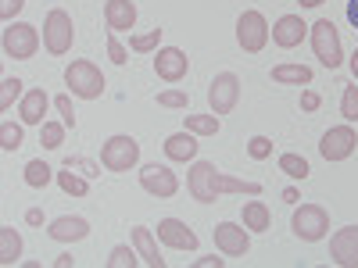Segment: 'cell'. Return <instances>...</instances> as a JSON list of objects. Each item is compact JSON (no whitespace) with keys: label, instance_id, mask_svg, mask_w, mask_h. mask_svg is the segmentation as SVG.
Wrapping results in <instances>:
<instances>
[{"label":"cell","instance_id":"cell-13","mask_svg":"<svg viewBox=\"0 0 358 268\" xmlns=\"http://www.w3.org/2000/svg\"><path fill=\"white\" fill-rule=\"evenodd\" d=\"M187 68H190V57L179 47H158L155 50V72H158V79L179 82V79H187Z\"/></svg>","mask_w":358,"mask_h":268},{"label":"cell","instance_id":"cell-45","mask_svg":"<svg viewBox=\"0 0 358 268\" xmlns=\"http://www.w3.org/2000/svg\"><path fill=\"white\" fill-rule=\"evenodd\" d=\"M76 265V258L72 254H62V258H54V268H72Z\"/></svg>","mask_w":358,"mask_h":268},{"label":"cell","instance_id":"cell-3","mask_svg":"<svg viewBox=\"0 0 358 268\" xmlns=\"http://www.w3.org/2000/svg\"><path fill=\"white\" fill-rule=\"evenodd\" d=\"M72 40H76V25H72V15L65 8H54L47 18H43V47L62 57L72 50Z\"/></svg>","mask_w":358,"mask_h":268},{"label":"cell","instance_id":"cell-39","mask_svg":"<svg viewBox=\"0 0 358 268\" xmlns=\"http://www.w3.org/2000/svg\"><path fill=\"white\" fill-rule=\"evenodd\" d=\"M65 168H83V175H86V179H94V175H101V165H94V161H86V158H65Z\"/></svg>","mask_w":358,"mask_h":268},{"label":"cell","instance_id":"cell-33","mask_svg":"<svg viewBox=\"0 0 358 268\" xmlns=\"http://www.w3.org/2000/svg\"><path fill=\"white\" fill-rule=\"evenodd\" d=\"M341 114L344 122H358V86H344V97H341Z\"/></svg>","mask_w":358,"mask_h":268},{"label":"cell","instance_id":"cell-7","mask_svg":"<svg viewBox=\"0 0 358 268\" xmlns=\"http://www.w3.org/2000/svg\"><path fill=\"white\" fill-rule=\"evenodd\" d=\"M136 161H140V143H136L133 136L118 133V136L104 140V147H101V165H104L108 172H129V168H136Z\"/></svg>","mask_w":358,"mask_h":268},{"label":"cell","instance_id":"cell-29","mask_svg":"<svg viewBox=\"0 0 358 268\" xmlns=\"http://www.w3.org/2000/svg\"><path fill=\"white\" fill-rule=\"evenodd\" d=\"M280 172L290 175V179H308V161L301 154H280Z\"/></svg>","mask_w":358,"mask_h":268},{"label":"cell","instance_id":"cell-14","mask_svg":"<svg viewBox=\"0 0 358 268\" xmlns=\"http://www.w3.org/2000/svg\"><path fill=\"white\" fill-rule=\"evenodd\" d=\"M330 258L341 268H358V225H344L330 240Z\"/></svg>","mask_w":358,"mask_h":268},{"label":"cell","instance_id":"cell-40","mask_svg":"<svg viewBox=\"0 0 358 268\" xmlns=\"http://www.w3.org/2000/svg\"><path fill=\"white\" fill-rule=\"evenodd\" d=\"M25 8V0H0V18L4 22H15V15Z\"/></svg>","mask_w":358,"mask_h":268},{"label":"cell","instance_id":"cell-41","mask_svg":"<svg viewBox=\"0 0 358 268\" xmlns=\"http://www.w3.org/2000/svg\"><path fill=\"white\" fill-rule=\"evenodd\" d=\"M319 104H322V97L315 94V89H305L301 94V111H319Z\"/></svg>","mask_w":358,"mask_h":268},{"label":"cell","instance_id":"cell-47","mask_svg":"<svg viewBox=\"0 0 358 268\" xmlns=\"http://www.w3.org/2000/svg\"><path fill=\"white\" fill-rule=\"evenodd\" d=\"M351 75H355V79H358V50H355V54H351Z\"/></svg>","mask_w":358,"mask_h":268},{"label":"cell","instance_id":"cell-9","mask_svg":"<svg viewBox=\"0 0 358 268\" xmlns=\"http://www.w3.org/2000/svg\"><path fill=\"white\" fill-rule=\"evenodd\" d=\"M236 100H241V79L233 72H219L208 82V107H212V114H229Z\"/></svg>","mask_w":358,"mask_h":268},{"label":"cell","instance_id":"cell-4","mask_svg":"<svg viewBox=\"0 0 358 268\" xmlns=\"http://www.w3.org/2000/svg\"><path fill=\"white\" fill-rule=\"evenodd\" d=\"M65 86L83 100H97L104 94V75L94 61H72L65 68Z\"/></svg>","mask_w":358,"mask_h":268},{"label":"cell","instance_id":"cell-46","mask_svg":"<svg viewBox=\"0 0 358 268\" xmlns=\"http://www.w3.org/2000/svg\"><path fill=\"white\" fill-rule=\"evenodd\" d=\"M283 200H287V204H297V200H301V193H297L294 186H287V190H283Z\"/></svg>","mask_w":358,"mask_h":268},{"label":"cell","instance_id":"cell-18","mask_svg":"<svg viewBox=\"0 0 358 268\" xmlns=\"http://www.w3.org/2000/svg\"><path fill=\"white\" fill-rule=\"evenodd\" d=\"M47 232H50V240H57V244H76V240H86L90 236V222L79 218V215H62V218L50 222Z\"/></svg>","mask_w":358,"mask_h":268},{"label":"cell","instance_id":"cell-19","mask_svg":"<svg viewBox=\"0 0 358 268\" xmlns=\"http://www.w3.org/2000/svg\"><path fill=\"white\" fill-rule=\"evenodd\" d=\"M133 247H136V254L147 268H165V258L158 251V236L147 225H133Z\"/></svg>","mask_w":358,"mask_h":268},{"label":"cell","instance_id":"cell-30","mask_svg":"<svg viewBox=\"0 0 358 268\" xmlns=\"http://www.w3.org/2000/svg\"><path fill=\"white\" fill-rule=\"evenodd\" d=\"M162 33H165V29H151V33H136V36H129V47H133L136 54H151V50H158V47H162Z\"/></svg>","mask_w":358,"mask_h":268},{"label":"cell","instance_id":"cell-38","mask_svg":"<svg viewBox=\"0 0 358 268\" xmlns=\"http://www.w3.org/2000/svg\"><path fill=\"white\" fill-rule=\"evenodd\" d=\"M108 57H111V65H118V68H122V65L129 61V50H126L122 43L115 40V33L108 36Z\"/></svg>","mask_w":358,"mask_h":268},{"label":"cell","instance_id":"cell-26","mask_svg":"<svg viewBox=\"0 0 358 268\" xmlns=\"http://www.w3.org/2000/svg\"><path fill=\"white\" fill-rule=\"evenodd\" d=\"M187 129L194 136H215L222 122H219V114H187Z\"/></svg>","mask_w":358,"mask_h":268},{"label":"cell","instance_id":"cell-27","mask_svg":"<svg viewBox=\"0 0 358 268\" xmlns=\"http://www.w3.org/2000/svg\"><path fill=\"white\" fill-rule=\"evenodd\" d=\"M54 179H57V186H62L69 197H86L90 193V183H86V179H79V175H72V168L54 172Z\"/></svg>","mask_w":358,"mask_h":268},{"label":"cell","instance_id":"cell-20","mask_svg":"<svg viewBox=\"0 0 358 268\" xmlns=\"http://www.w3.org/2000/svg\"><path fill=\"white\" fill-rule=\"evenodd\" d=\"M47 107H50V97L36 86V89H25V97H22V104H18V114H22L25 126H43Z\"/></svg>","mask_w":358,"mask_h":268},{"label":"cell","instance_id":"cell-8","mask_svg":"<svg viewBox=\"0 0 358 268\" xmlns=\"http://www.w3.org/2000/svg\"><path fill=\"white\" fill-rule=\"evenodd\" d=\"M268 36H273V29H268L262 11H244L236 18V43H241V50L258 54V50H265Z\"/></svg>","mask_w":358,"mask_h":268},{"label":"cell","instance_id":"cell-34","mask_svg":"<svg viewBox=\"0 0 358 268\" xmlns=\"http://www.w3.org/2000/svg\"><path fill=\"white\" fill-rule=\"evenodd\" d=\"M0 147H4V151H18V147H22V126L0 122Z\"/></svg>","mask_w":358,"mask_h":268},{"label":"cell","instance_id":"cell-2","mask_svg":"<svg viewBox=\"0 0 358 268\" xmlns=\"http://www.w3.org/2000/svg\"><path fill=\"white\" fill-rule=\"evenodd\" d=\"M312 29V50H315V57H319V65H326V68H341V61H344V50H341V36H337V25L330 22V18H319L315 25H308Z\"/></svg>","mask_w":358,"mask_h":268},{"label":"cell","instance_id":"cell-1","mask_svg":"<svg viewBox=\"0 0 358 268\" xmlns=\"http://www.w3.org/2000/svg\"><path fill=\"white\" fill-rule=\"evenodd\" d=\"M187 190L197 204H215L222 193H262V183H251V179H233L226 172L215 168V161H194L187 172Z\"/></svg>","mask_w":358,"mask_h":268},{"label":"cell","instance_id":"cell-42","mask_svg":"<svg viewBox=\"0 0 358 268\" xmlns=\"http://www.w3.org/2000/svg\"><path fill=\"white\" fill-rule=\"evenodd\" d=\"M25 222H29V225H43V211H40V207H29V211H25Z\"/></svg>","mask_w":358,"mask_h":268},{"label":"cell","instance_id":"cell-6","mask_svg":"<svg viewBox=\"0 0 358 268\" xmlns=\"http://www.w3.org/2000/svg\"><path fill=\"white\" fill-rule=\"evenodd\" d=\"M0 47H4V57H15V61H29V57L40 50V33H36V25H29V22H8Z\"/></svg>","mask_w":358,"mask_h":268},{"label":"cell","instance_id":"cell-15","mask_svg":"<svg viewBox=\"0 0 358 268\" xmlns=\"http://www.w3.org/2000/svg\"><path fill=\"white\" fill-rule=\"evenodd\" d=\"M158 240L172 251H197V232L179 218H162L158 222Z\"/></svg>","mask_w":358,"mask_h":268},{"label":"cell","instance_id":"cell-48","mask_svg":"<svg viewBox=\"0 0 358 268\" xmlns=\"http://www.w3.org/2000/svg\"><path fill=\"white\" fill-rule=\"evenodd\" d=\"M319 4H326V0H301V8H319Z\"/></svg>","mask_w":358,"mask_h":268},{"label":"cell","instance_id":"cell-35","mask_svg":"<svg viewBox=\"0 0 358 268\" xmlns=\"http://www.w3.org/2000/svg\"><path fill=\"white\" fill-rule=\"evenodd\" d=\"M248 154H251L255 161H265L268 154H273V140H268V136H251V140H248Z\"/></svg>","mask_w":358,"mask_h":268},{"label":"cell","instance_id":"cell-23","mask_svg":"<svg viewBox=\"0 0 358 268\" xmlns=\"http://www.w3.org/2000/svg\"><path fill=\"white\" fill-rule=\"evenodd\" d=\"M22 258V236L11 225H0V265H15Z\"/></svg>","mask_w":358,"mask_h":268},{"label":"cell","instance_id":"cell-10","mask_svg":"<svg viewBox=\"0 0 358 268\" xmlns=\"http://www.w3.org/2000/svg\"><path fill=\"white\" fill-rule=\"evenodd\" d=\"M355 147H358V133L348 126H334V129H326L322 140H319V154L326 161H348L355 154Z\"/></svg>","mask_w":358,"mask_h":268},{"label":"cell","instance_id":"cell-31","mask_svg":"<svg viewBox=\"0 0 358 268\" xmlns=\"http://www.w3.org/2000/svg\"><path fill=\"white\" fill-rule=\"evenodd\" d=\"M140 265V254H136V247H115L111 251V258H108V268H136Z\"/></svg>","mask_w":358,"mask_h":268},{"label":"cell","instance_id":"cell-21","mask_svg":"<svg viewBox=\"0 0 358 268\" xmlns=\"http://www.w3.org/2000/svg\"><path fill=\"white\" fill-rule=\"evenodd\" d=\"M165 154L172 158V161H194L197 158V140H194V133L187 129V133H172L169 140H165Z\"/></svg>","mask_w":358,"mask_h":268},{"label":"cell","instance_id":"cell-11","mask_svg":"<svg viewBox=\"0 0 358 268\" xmlns=\"http://www.w3.org/2000/svg\"><path fill=\"white\" fill-rule=\"evenodd\" d=\"M140 186L151 193V197L169 200V197L179 193V175L172 168H165V165H143L140 168Z\"/></svg>","mask_w":358,"mask_h":268},{"label":"cell","instance_id":"cell-16","mask_svg":"<svg viewBox=\"0 0 358 268\" xmlns=\"http://www.w3.org/2000/svg\"><path fill=\"white\" fill-rule=\"evenodd\" d=\"M308 36V25L301 15H283L276 25H273V43L283 47V50H294V47H301V40Z\"/></svg>","mask_w":358,"mask_h":268},{"label":"cell","instance_id":"cell-32","mask_svg":"<svg viewBox=\"0 0 358 268\" xmlns=\"http://www.w3.org/2000/svg\"><path fill=\"white\" fill-rule=\"evenodd\" d=\"M22 86H25V82L15 79V75H8L4 82H0V111H8V107L22 97Z\"/></svg>","mask_w":358,"mask_h":268},{"label":"cell","instance_id":"cell-44","mask_svg":"<svg viewBox=\"0 0 358 268\" xmlns=\"http://www.w3.org/2000/svg\"><path fill=\"white\" fill-rule=\"evenodd\" d=\"M348 22L358 29V0H348Z\"/></svg>","mask_w":358,"mask_h":268},{"label":"cell","instance_id":"cell-24","mask_svg":"<svg viewBox=\"0 0 358 268\" xmlns=\"http://www.w3.org/2000/svg\"><path fill=\"white\" fill-rule=\"evenodd\" d=\"M273 79L276 82H290V86H308L312 82V68L308 65H276Z\"/></svg>","mask_w":358,"mask_h":268},{"label":"cell","instance_id":"cell-22","mask_svg":"<svg viewBox=\"0 0 358 268\" xmlns=\"http://www.w3.org/2000/svg\"><path fill=\"white\" fill-rule=\"evenodd\" d=\"M241 218H244V225H248L251 232H268V225H273V215H268V207H265L262 200H248L244 211H241Z\"/></svg>","mask_w":358,"mask_h":268},{"label":"cell","instance_id":"cell-37","mask_svg":"<svg viewBox=\"0 0 358 268\" xmlns=\"http://www.w3.org/2000/svg\"><path fill=\"white\" fill-rule=\"evenodd\" d=\"M158 104L162 107H187L190 97L183 94V89H165V94H158Z\"/></svg>","mask_w":358,"mask_h":268},{"label":"cell","instance_id":"cell-12","mask_svg":"<svg viewBox=\"0 0 358 268\" xmlns=\"http://www.w3.org/2000/svg\"><path fill=\"white\" fill-rule=\"evenodd\" d=\"M215 247H219L226 258H244V254L251 251L248 225H236V222H219V225H215Z\"/></svg>","mask_w":358,"mask_h":268},{"label":"cell","instance_id":"cell-43","mask_svg":"<svg viewBox=\"0 0 358 268\" xmlns=\"http://www.w3.org/2000/svg\"><path fill=\"white\" fill-rule=\"evenodd\" d=\"M226 258H197V268H222Z\"/></svg>","mask_w":358,"mask_h":268},{"label":"cell","instance_id":"cell-5","mask_svg":"<svg viewBox=\"0 0 358 268\" xmlns=\"http://www.w3.org/2000/svg\"><path fill=\"white\" fill-rule=\"evenodd\" d=\"M290 229H294L297 240L319 244L322 236L330 232V215H326V207H319V204H301L290 218Z\"/></svg>","mask_w":358,"mask_h":268},{"label":"cell","instance_id":"cell-28","mask_svg":"<svg viewBox=\"0 0 358 268\" xmlns=\"http://www.w3.org/2000/svg\"><path fill=\"white\" fill-rule=\"evenodd\" d=\"M65 122H43L40 126V143L47 147V151H57V147H62L65 143Z\"/></svg>","mask_w":358,"mask_h":268},{"label":"cell","instance_id":"cell-25","mask_svg":"<svg viewBox=\"0 0 358 268\" xmlns=\"http://www.w3.org/2000/svg\"><path fill=\"white\" fill-rule=\"evenodd\" d=\"M50 179H54V168H50L43 158H33V161L25 165V183L33 186V190H43Z\"/></svg>","mask_w":358,"mask_h":268},{"label":"cell","instance_id":"cell-17","mask_svg":"<svg viewBox=\"0 0 358 268\" xmlns=\"http://www.w3.org/2000/svg\"><path fill=\"white\" fill-rule=\"evenodd\" d=\"M104 22H108V33H129L136 25V4L133 0H108Z\"/></svg>","mask_w":358,"mask_h":268},{"label":"cell","instance_id":"cell-36","mask_svg":"<svg viewBox=\"0 0 358 268\" xmlns=\"http://www.w3.org/2000/svg\"><path fill=\"white\" fill-rule=\"evenodd\" d=\"M54 107H57V114H62V122H65L69 129H76V107H72V97H69V94L54 97Z\"/></svg>","mask_w":358,"mask_h":268}]
</instances>
